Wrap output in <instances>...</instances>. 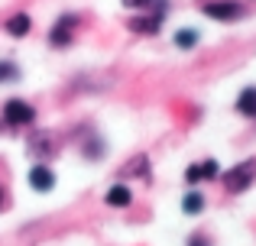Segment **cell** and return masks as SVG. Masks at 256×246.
<instances>
[{
	"instance_id": "cell-1",
	"label": "cell",
	"mask_w": 256,
	"mask_h": 246,
	"mask_svg": "<svg viewBox=\"0 0 256 246\" xmlns=\"http://www.w3.org/2000/svg\"><path fill=\"white\" fill-rule=\"evenodd\" d=\"M253 182H256V159H246V162L234 165V169L224 175V188L230 191V195H240V191H246Z\"/></svg>"
},
{
	"instance_id": "cell-2",
	"label": "cell",
	"mask_w": 256,
	"mask_h": 246,
	"mask_svg": "<svg viewBox=\"0 0 256 246\" xmlns=\"http://www.w3.org/2000/svg\"><path fill=\"white\" fill-rule=\"evenodd\" d=\"M36 120V110H32V104L20 101V97H13V101L4 104V123L6 126H30Z\"/></svg>"
},
{
	"instance_id": "cell-3",
	"label": "cell",
	"mask_w": 256,
	"mask_h": 246,
	"mask_svg": "<svg viewBox=\"0 0 256 246\" xmlns=\"http://www.w3.org/2000/svg\"><path fill=\"white\" fill-rule=\"evenodd\" d=\"M75 26H78V16H75V13H65V16H58V23L52 26V32H49V42L56 45V49L72 45V39H75Z\"/></svg>"
},
{
	"instance_id": "cell-4",
	"label": "cell",
	"mask_w": 256,
	"mask_h": 246,
	"mask_svg": "<svg viewBox=\"0 0 256 246\" xmlns=\"http://www.w3.org/2000/svg\"><path fill=\"white\" fill-rule=\"evenodd\" d=\"M204 16H211V19H240L244 16V6L240 3H234V0H218V3H204Z\"/></svg>"
},
{
	"instance_id": "cell-5",
	"label": "cell",
	"mask_w": 256,
	"mask_h": 246,
	"mask_svg": "<svg viewBox=\"0 0 256 246\" xmlns=\"http://www.w3.org/2000/svg\"><path fill=\"white\" fill-rule=\"evenodd\" d=\"M208 178H218V162H214V159H208V162H198V165H192V169L185 172V182H192V185L208 182Z\"/></svg>"
},
{
	"instance_id": "cell-6",
	"label": "cell",
	"mask_w": 256,
	"mask_h": 246,
	"mask_svg": "<svg viewBox=\"0 0 256 246\" xmlns=\"http://www.w3.org/2000/svg\"><path fill=\"white\" fill-rule=\"evenodd\" d=\"M30 185L36 191H52V185H56V175H52L49 165H32L30 172Z\"/></svg>"
},
{
	"instance_id": "cell-7",
	"label": "cell",
	"mask_w": 256,
	"mask_h": 246,
	"mask_svg": "<svg viewBox=\"0 0 256 246\" xmlns=\"http://www.w3.org/2000/svg\"><path fill=\"white\" fill-rule=\"evenodd\" d=\"M126 26H130L133 32H159V26H162V13H156V16H152V13H150V16H133Z\"/></svg>"
},
{
	"instance_id": "cell-8",
	"label": "cell",
	"mask_w": 256,
	"mask_h": 246,
	"mask_svg": "<svg viewBox=\"0 0 256 246\" xmlns=\"http://www.w3.org/2000/svg\"><path fill=\"white\" fill-rule=\"evenodd\" d=\"M237 110L244 117H256V88H244L237 97Z\"/></svg>"
},
{
	"instance_id": "cell-9",
	"label": "cell",
	"mask_w": 256,
	"mask_h": 246,
	"mask_svg": "<svg viewBox=\"0 0 256 246\" xmlns=\"http://www.w3.org/2000/svg\"><path fill=\"white\" fill-rule=\"evenodd\" d=\"M130 201H133V195H130L126 185H114V188L107 191V204H110V208H126Z\"/></svg>"
},
{
	"instance_id": "cell-10",
	"label": "cell",
	"mask_w": 256,
	"mask_h": 246,
	"mask_svg": "<svg viewBox=\"0 0 256 246\" xmlns=\"http://www.w3.org/2000/svg\"><path fill=\"white\" fill-rule=\"evenodd\" d=\"M182 211H185V214H201V211H204V195H201V191H188V195L182 198Z\"/></svg>"
},
{
	"instance_id": "cell-11",
	"label": "cell",
	"mask_w": 256,
	"mask_h": 246,
	"mask_svg": "<svg viewBox=\"0 0 256 246\" xmlns=\"http://www.w3.org/2000/svg\"><path fill=\"white\" fill-rule=\"evenodd\" d=\"M6 32H10V36H26V32H30V16H26V13L10 16L6 19Z\"/></svg>"
},
{
	"instance_id": "cell-12",
	"label": "cell",
	"mask_w": 256,
	"mask_h": 246,
	"mask_svg": "<svg viewBox=\"0 0 256 246\" xmlns=\"http://www.w3.org/2000/svg\"><path fill=\"white\" fill-rule=\"evenodd\" d=\"M175 45H178V49H194V45H198V32L194 29H178L175 32Z\"/></svg>"
},
{
	"instance_id": "cell-13",
	"label": "cell",
	"mask_w": 256,
	"mask_h": 246,
	"mask_svg": "<svg viewBox=\"0 0 256 246\" xmlns=\"http://www.w3.org/2000/svg\"><path fill=\"white\" fill-rule=\"evenodd\" d=\"M20 78V68L13 62H0V84H6V81H16Z\"/></svg>"
},
{
	"instance_id": "cell-14",
	"label": "cell",
	"mask_w": 256,
	"mask_h": 246,
	"mask_svg": "<svg viewBox=\"0 0 256 246\" xmlns=\"http://www.w3.org/2000/svg\"><path fill=\"white\" fill-rule=\"evenodd\" d=\"M124 6L126 10H150L152 13V6H162V0H124Z\"/></svg>"
},
{
	"instance_id": "cell-15",
	"label": "cell",
	"mask_w": 256,
	"mask_h": 246,
	"mask_svg": "<svg viewBox=\"0 0 256 246\" xmlns=\"http://www.w3.org/2000/svg\"><path fill=\"white\" fill-rule=\"evenodd\" d=\"M188 246H208V240H204V237H192V243H188Z\"/></svg>"
},
{
	"instance_id": "cell-16",
	"label": "cell",
	"mask_w": 256,
	"mask_h": 246,
	"mask_svg": "<svg viewBox=\"0 0 256 246\" xmlns=\"http://www.w3.org/2000/svg\"><path fill=\"white\" fill-rule=\"evenodd\" d=\"M0 208H4V188H0Z\"/></svg>"
}]
</instances>
